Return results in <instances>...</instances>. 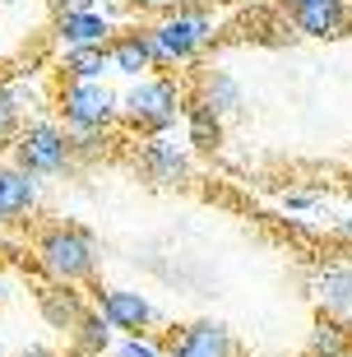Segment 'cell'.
<instances>
[{
    "mask_svg": "<svg viewBox=\"0 0 352 357\" xmlns=\"http://www.w3.org/2000/svg\"><path fill=\"white\" fill-rule=\"evenodd\" d=\"M116 357H162V353H153L148 344H139V339H130V344H121V353Z\"/></svg>",
    "mask_w": 352,
    "mask_h": 357,
    "instance_id": "21",
    "label": "cell"
},
{
    "mask_svg": "<svg viewBox=\"0 0 352 357\" xmlns=\"http://www.w3.org/2000/svg\"><path fill=\"white\" fill-rule=\"evenodd\" d=\"M185 116H190V144H195V149H218L222 126H218V116H213L209 107L195 102L190 112H185Z\"/></svg>",
    "mask_w": 352,
    "mask_h": 357,
    "instance_id": "16",
    "label": "cell"
},
{
    "mask_svg": "<svg viewBox=\"0 0 352 357\" xmlns=\"http://www.w3.org/2000/svg\"><path fill=\"white\" fill-rule=\"evenodd\" d=\"M107 56H112V61H116V70H125V75H139V70H148L158 61L148 33H130V38H121Z\"/></svg>",
    "mask_w": 352,
    "mask_h": 357,
    "instance_id": "13",
    "label": "cell"
},
{
    "mask_svg": "<svg viewBox=\"0 0 352 357\" xmlns=\"http://www.w3.org/2000/svg\"><path fill=\"white\" fill-rule=\"evenodd\" d=\"M135 5H167V0H135Z\"/></svg>",
    "mask_w": 352,
    "mask_h": 357,
    "instance_id": "23",
    "label": "cell"
},
{
    "mask_svg": "<svg viewBox=\"0 0 352 357\" xmlns=\"http://www.w3.org/2000/svg\"><path fill=\"white\" fill-rule=\"evenodd\" d=\"M38 204V181L19 167H0V218H19Z\"/></svg>",
    "mask_w": 352,
    "mask_h": 357,
    "instance_id": "8",
    "label": "cell"
},
{
    "mask_svg": "<svg viewBox=\"0 0 352 357\" xmlns=\"http://www.w3.org/2000/svg\"><path fill=\"white\" fill-rule=\"evenodd\" d=\"M236 98H241V93H236V84L227 79L222 70H213L209 79H204V98H199V102H204V107L213 112V116H218V112H232Z\"/></svg>",
    "mask_w": 352,
    "mask_h": 357,
    "instance_id": "17",
    "label": "cell"
},
{
    "mask_svg": "<svg viewBox=\"0 0 352 357\" xmlns=\"http://www.w3.org/2000/svg\"><path fill=\"white\" fill-rule=\"evenodd\" d=\"M320 302H325V311L352 320V269H325V278H320Z\"/></svg>",
    "mask_w": 352,
    "mask_h": 357,
    "instance_id": "14",
    "label": "cell"
},
{
    "mask_svg": "<svg viewBox=\"0 0 352 357\" xmlns=\"http://www.w3.org/2000/svg\"><path fill=\"white\" fill-rule=\"evenodd\" d=\"M102 320L112 325V330H130V334H139L148 320H153V306L144 302L139 292H121V288H112V292H102Z\"/></svg>",
    "mask_w": 352,
    "mask_h": 357,
    "instance_id": "7",
    "label": "cell"
},
{
    "mask_svg": "<svg viewBox=\"0 0 352 357\" xmlns=\"http://www.w3.org/2000/svg\"><path fill=\"white\" fill-rule=\"evenodd\" d=\"M144 172L153 181H181L185 176V153L167 139H148L144 144Z\"/></svg>",
    "mask_w": 352,
    "mask_h": 357,
    "instance_id": "11",
    "label": "cell"
},
{
    "mask_svg": "<svg viewBox=\"0 0 352 357\" xmlns=\"http://www.w3.org/2000/svg\"><path fill=\"white\" fill-rule=\"evenodd\" d=\"M61 112H66V121L75 130L93 135L116 116V98H112L102 84H70V89L61 93Z\"/></svg>",
    "mask_w": 352,
    "mask_h": 357,
    "instance_id": "5",
    "label": "cell"
},
{
    "mask_svg": "<svg viewBox=\"0 0 352 357\" xmlns=\"http://www.w3.org/2000/svg\"><path fill=\"white\" fill-rule=\"evenodd\" d=\"M42 260L52 269L61 283H75V278H89L93 274V241L75 227H52V232H42L38 241Z\"/></svg>",
    "mask_w": 352,
    "mask_h": 357,
    "instance_id": "2",
    "label": "cell"
},
{
    "mask_svg": "<svg viewBox=\"0 0 352 357\" xmlns=\"http://www.w3.org/2000/svg\"><path fill=\"white\" fill-rule=\"evenodd\" d=\"M227 353H232V339L213 320H199V325H185L181 334H171V357H227Z\"/></svg>",
    "mask_w": 352,
    "mask_h": 357,
    "instance_id": "6",
    "label": "cell"
},
{
    "mask_svg": "<svg viewBox=\"0 0 352 357\" xmlns=\"http://www.w3.org/2000/svg\"><path fill=\"white\" fill-rule=\"evenodd\" d=\"M107 339H112V325H107L102 316H84L79 320V348H84V353H102Z\"/></svg>",
    "mask_w": 352,
    "mask_h": 357,
    "instance_id": "18",
    "label": "cell"
},
{
    "mask_svg": "<svg viewBox=\"0 0 352 357\" xmlns=\"http://www.w3.org/2000/svg\"><path fill=\"white\" fill-rule=\"evenodd\" d=\"M61 38L70 47H102L107 42V19L93 10H66L61 14Z\"/></svg>",
    "mask_w": 352,
    "mask_h": 357,
    "instance_id": "10",
    "label": "cell"
},
{
    "mask_svg": "<svg viewBox=\"0 0 352 357\" xmlns=\"http://www.w3.org/2000/svg\"><path fill=\"white\" fill-rule=\"evenodd\" d=\"M38 306H42V316L52 320L56 330H79V320L89 316V311H84V302H79V292H70L66 283L42 288L38 292Z\"/></svg>",
    "mask_w": 352,
    "mask_h": 357,
    "instance_id": "9",
    "label": "cell"
},
{
    "mask_svg": "<svg viewBox=\"0 0 352 357\" xmlns=\"http://www.w3.org/2000/svg\"><path fill=\"white\" fill-rule=\"evenodd\" d=\"M213 33V19L199 10H185V14H171V19H162V24L148 33V42H153V56L158 61H185V56H195L204 42H209Z\"/></svg>",
    "mask_w": 352,
    "mask_h": 357,
    "instance_id": "1",
    "label": "cell"
},
{
    "mask_svg": "<svg viewBox=\"0 0 352 357\" xmlns=\"http://www.w3.org/2000/svg\"><path fill=\"white\" fill-rule=\"evenodd\" d=\"M107 66V47H70L66 52V70L75 75V84H98Z\"/></svg>",
    "mask_w": 352,
    "mask_h": 357,
    "instance_id": "15",
    "label": "cell"
},
{
    "mask_svg": "<svg viewBox=\"0 0 352 357\" xmlns=\"http://www.w3.org/2000/svg\"><path fill=\"white\" fill-rule=\"evenodd\" d=\"M297 28L301 33H315V38L339 33L343 28V0H306V5H297Z\"/></svg>",
    "mask_w": 352,
    "mask_h": 357,
    "instance_id": "12",
    "label": "cell"
},
{
    "mask_svg": "<svg viewBox=\"0 0 352 357\" xmlns=\"http://www.w3.org/2000/svg\"><path fill=\"white\" fill-rule=\"evenodd\" d=\"M14 153H19V172H28V176L61 172V167L70 162V139L56 130L52 121H38V126H28V130L19 135Z\"/></svg>",
    "mask_w": 352,
    "mask_h": 357,
    "instance_id": "4",
    "label": "cell"
},
{
    "mask_svg": "<svg viewBox=\"0 0 352 357\" xmlns=\"http://www.w3.org/2000/svg\"><path fill=\"white\" fill-rule=\"evenodd\" d=\"M315 353H325V357H343L348 353V334H343V325L325 320V325L315 330Z\"/></svg>",
    "mask_w": 352,
    "mask_h": 357,
    "instance_id": "19",
    "label": "cell"
},
{
    "mask_svg": "<svg viewBox=\"0 0 352 357\" xmlns=\"http://www.w3.org/2000/svg\"><path fill=\"white\" fill-rule=\"evenodd\" d=\"M181 112V93L171 79H144L139 89L125 98V121L135 130H162Z\"/></svg>",
    "mask_w": 352,
    "mask_h": 357,
    "instance_id": "3",
    "label": "cell"
},
{
    "mask_svg": "<svg viewBox=\"0 0 352 357\" xmlns=\"http://www.w3.org/2000/svg\"><path fill=\"white\" fill-rule=\"evenodd\" d=\"M19 357H52L47 348H28V353H19Z\"/></svg>",
    "mask_w": 352,
    "mask_h": 357,
    "instance_id": "22",
    "label": "cell"
},
{
    "mask_svg": "<svg viewBox=\"0 0 352 357\" xmlns=\"http://www.w3.org/2000/svg\"><path fill=\"white\" fill-rule=\"evenodd\" d=\"M14 121H19V102L10 98V89H0V139L14 130Z\"/></svg>",
    "mask_w": 352,
    "mask_h": 357,
    "instance_id": "20",
    "label": "cell"
},
{
    "mask_svg": "<svg viewBox=\"0 0 352 357\" xmlns=\"http://www.w3.org/2000/svg\"><path fill=\"white\" fill-rule=\"evenodd\" d=\"M52 5H56V10H66V0H52Z\"/></svg>",
    "mask_w": 352,
    "mask_h": 357,
    "instance_id": "24",
    "label": "cell"
}]
</instances>
